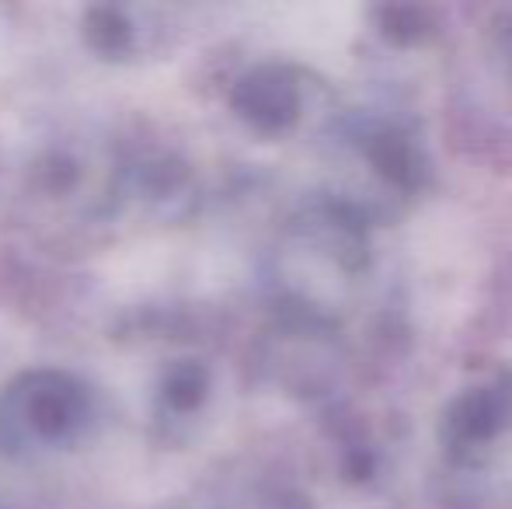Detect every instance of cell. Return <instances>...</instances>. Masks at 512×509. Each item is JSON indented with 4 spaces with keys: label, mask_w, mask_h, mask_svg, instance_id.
Wrapping results in <instances>:
<instances>
[{
    "label": "cell",
    "mask_w": 512,
    "mask_h": 509,
    "mask_svg": "<svg viewBox=\"0 0 512 509\" xmlns=\"http://www.w3.org/2000/svg\"><path fill=\"white\" fill-rule=\"evenodd\" d=\"M502 419H506V401H502V394L499 391H474L457 401L450 429L457 433V440L481 443V440H488V436L499 433Z\"/></svg>",
    "instance_id": "1"
},
{
    "label": "cell",
    "mask_w": 512,
    "mask_h": 509,
    "mask_svg": "<svg viewBox=\"0 0 512 509\" xmlns=\"http://www.w3.org/2000/svg\"><path fill=\"white\" fill-rule=\"evenodd\" d=\"M373 164H377L380 175L391 178L394 185H415L418 171H422L411 143L401 140V136H380V140L373 143Z\"/></svg>",
    "instance_id": "2"
}]
</instances>
